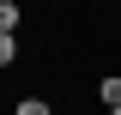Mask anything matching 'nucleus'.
Returning a JSON list of instances; mask_svg holds the SVG:
<instances>
[{
    "mask_svg": "<svg viewBox=\"0 0 121 115\" xmlns=\"http://www.w3.org/2000/svg\"><path fill=\"white\" fill-rule=\"evenodd\" d=\"M12 61H18V36H6V30H0V73L12 67Z\"/></svg>",
    "mask_w": 121,
    "mask_h": 115,
    "instance_id": "4",
    "label": "nucleus"
},
{
    "mask_svg": "<svg viewBox=\"0 0 121 115\" xmlns=\"http://www.w3.org/2000/svg\"><path fill=\"white\" fill-rule=\"evenodd\" d=\"M18 24H24V12H18V0H0V30H6V36H18Z\"/></svg>",
    "mask_w": 121,
    "mask_h": 115,
    "instance_id": "2",
    "label": "nucleus"
},
{
    "mask_svg": "<svg viewBox=\"0 0 121 115\" xmlns=\"http://www.w3.org/2000/svg\"><path fill=\"white\" fill-rule=\"evenodd\" d=\"M109 115H121V109H109Z\"/></svg>",
    "mask_w": 121,
    "mask_h": 115,
    "instance_id": "5",
    "label": "nucleus"
},
{
    "mask_svg": "<svg viewBox=\"0 0 121 115\" xmlns=\"http://www.w3.org/2000/svg\"><path fill=\"white\" fill-rule=\"evenodd\" d=\"M97 103L103 109H121V73H103L97 79Z\"/></svg>",
    "mask_w": 121,
    "mask_h": 115,
    "instance_id": "1",
    "label": "nucleus"
},
{
    "mask_svg": "<svg viewBox=\"0 0 121 115\" xmlns=\"http://www.w3.org/2000/svg\"><path fill=\"white\" fill-rule=\"evenodd\" d=\"M12 115H55V109H48V97H18Z\"/></svg>",
    "mask_w": 121,
    "mask_h": 115,
    "instance_id": "3",
    "label": "nucleus"
}]
</instances>
